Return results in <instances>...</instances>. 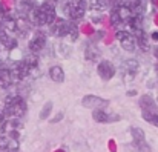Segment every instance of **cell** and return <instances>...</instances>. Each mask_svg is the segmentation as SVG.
Returning a JSON list of instances; mask_svg holds the SVG:
<instances>
[{"label": "cell", "instance_id": "7a4b0ae2", "mask_svg": "<svg viewBox=\"0 0 158 152\" xmlns=\"http://www.w3.org/2000/svg\"><path fill=\"white\" fill-rule=\"evenodd\" d=\"M26 112V103L20 95H9L5 100V114L12 117V118H19Z\"/></svg>", "mask_w": 158, "mask_h": 152}, {"label": "cell", "instance_id": "ac0fdd59", "mask_svg": "<svg viewBox=\"0 0 158 152\" xmlns=\"http://www.w3.org/2000/svg\"><path fill=\"white\" fill-rule=\"evenodd\" d=\"M134 32H135V39L138 40V46H141L143 49H148V37H146L143 28L141 29H135Z\"/></svg>", "mask_w": 158, "mask_h": 152}, {"label": "cell", "instance_id": "30bf717a", "mask_svg": "<svg viewBox=\"0 0 158 152\" xmlns=\"http://www.w3.org/2000/svg\"><path fill=\"white\" fill-rule=\"evenodd\" d=\"M140 108L143 109V112H152V114H158V108L155 101L152 100L149 95H143L140 99Z\"/></svg>", "mask_w": 158, "mask_h": 152}, {"label": "cell", "instance_id": "3957f363", "mask_svg": "<svg viewBox=\"0 0 158 152\" xmlns=\"http://www.w3.org/2000/svg\"><path fill=\"white\" fill-rule=\"evenodd\" d=\"M88 8V2L86 0H69L66 3V12L72 20H80Z\"/></svg>", "mask_w": 158, "mask_h": 152}, {"label": "cell", "instance_id": "6da1fadb", "mask_svg": "<svg viewBox=\"0 0 158 152\" xmlns=\"http://www.w3.org/2000/svg\"><path fill=\"white\" fill-rule=\"evenodd\" d=\"M31 20L39 25V26H43V25H52L54 20L57 19L55 17V9L51 3H42L39 8L32 9L31 12Z\"/></svg>", "mask_w": 158, "mask_h": 152}, {"label": "cell", "instance_id": "52a82bcc", "mask_svg": "<svg viewBox=\"0 0 158 152\" xmlns=\"http://www.w3.org/2000/svg\"><path fill=\"white\" fill-rule=\"evenodd\" d=\"M97 72H98V75L103 78V80H110L112 77H114V74H115V68H114V65L110 63V61H107V60H102L100 63H98V66H97Z\"/></svg>", "mask_w": 158, "mask_h": 152}, {"label": "cell", "instance_id": "ffe728a7", "mask_svg": "<svg viewBox=\"0 0 158 152\" xmlns=\"http://www.w3.org/2000/svg\"><path fill=\"white\" fill-rule=\"evenodd\" d=\"M143 118L149 123H152L154 126L158 128V114H152V112H143Z\"/></svg>", "mask_w": 158, "mask_h": 152}, {"label": "cell", "instance_id": "277c9868", "mask_svg": "<svg viewBox=\"0 0 158 152\" xmlns=\"http://www.w3.org/2000/svg\"><path fill=\"white\" fill-rule=\"evenodd\" d=\"M134 17V14H132V11H131V8H129V5L126 6V5H118L114 11H112V23H124V22H127L129 23V20Z\"/></svg>", "mask_w": 158, "mask_h": 152}, {"label": "cell", "instance_id": "ba28073f", "mask_svg": "<svg viewBox=\"0 0 158 152\" xmlns=\"http://www.w3.org/2000/svg\"><path fill=\"white\" fill-rule=\"evenodd\" d=\"M81 101H83V106L91 108V109H103L105 106H107V100L100 99L97 95H86V97H83Z\"/></svg>", "mask_w": 158, "mask_h": 152}, {"label": "cell", "instance_id": "44dd1931", "mask_svg": "<svg viewBox=\"0 0 158 152\" xmlns=\"http://www.w3.org/2000/svg\"><path fill=\"white\" fill-rule=\"evenodd\" d=\"M51 109H52V101H48V103L45 104V108H43V111L40 112V118H42V120H45V118H48V115H49V112H51Z\"/></svg>", "mask_w": 158, "mask_h": 152}, {"label": "cell", "instance_id": "603a6c76", "mask_svg": "<svg viewBox=\"0 0 158 152\" xmlns=\"http://www.w3.org/2000/svg\"><path fill=\"white\" fill-rule=\"evenodd\" d=\"M69 36H71V39L72 40H75L77 39V36H78V31H77V26L71 22V31H69Z\"/></svg>", "mask_w": 158, "mask_h": 152}, {"label": "cell", "instance_id": "2e32d148", "mask_svg": "<svg viewBox=\"0 0 158 152\" xmlns=\"http://www.w3.org/2000/svg\"><path fill=\"white\" fill-rule=\"evenodd\" d=\"M14 80V75L9 69H0V88H8Z\"/></svg>", "mask_w": 158, "mask_h": 152}, {"label": "cell", "instance_id": "5b68a950", "mask_svg": "<svg viewBox=\"0 0 158 152\" xmlns=\"http://www.w3.org/2000/svg\"><path fill=\"white\" fill-rule=\"evenodd\" d=\"M115 36H117V40L120 42V45L123 46V49H126L127 52L135 51V48H137V39L131 32H127V31H118Z\"/></svg>", "mask_w": 158, "mask_h": 152}, {"label": "cell", "instance_id": "8992f818", "mask_svg": "<svg viewBox=\"0 0 158 152\" xmlns=\"http://www.w3.org/2000/svg\"><path fill=\"white\" fill-rule=\"evenodd\" d=\"M51 26V34H54L55 37H66L69 36L71 31V22H66L64 19H55Z\"/></svg>", "mask_w": 158, "mask_h": 152}, {"label": "cell", "instance_id": "9c48e42d", "mask_svg": "<svg viewBox=\"0 0 158 152\" xmlns=\"http://www.w3.org/2000/svg\"><path fill=\"white\" fill-rule=\"evenodd\" d=\"M45 45H46V36L43 32H37L32 37V40L29 42V49H31V52L37 54L45 48Z\"/></svg>", "mask_w": 158, "mask_h": 152}, {"label": "cell", "instance_id": "7402d4cb", "mask_svg": "<svg viewBox=\"0 0 158 152\" xmlns=\"http://www.w3.org/2000/svg\"><path fill=\"white\" fill-rule=\"evenodd\" d=\"M5 152H19V145L15 140H9L6 148H5Z\"/></svg>", "mask_w": 158, "mask_h": 152}, {"label": "cell", "instance_id": "8fae6325", "mask_svg": "<svg viewBox=\"0 0 158 152\" xmlns=\"http://www.w3.org/2000/svg\"><path fill=\"white\" fill-rule=\"evenodd\" d=\"M129 8H131L134 15H140L141 17L146 12L148 3H146V0H131L129 2Z\"/></svg>", "mask_w": 158, "mask_h": 152}, {"label": "cell", "instance_id": "d6986e66", "mask_svg": "<svg viewBox=\"0 0 158 152\" xmlns=\"http://www.w3.org/2000/svg\"><path fill=\"white\" fill-rule=\"evenodd\" d=\"M86 2H88V6L91 9H95V11H103L106 8L105 0H86Z\"/></svg>", "mask_w": 158, "mask_h": 152}, {"label": "cell", "instance_id": "d4e9b609", "mask_svg": "<svg viewBox=\"0 0 158 152\" xmlns=\"http://www.w3.org/2000/svg\"><path fill=\"white\" fill-rule=\"evenodd\" d=\"M61 118H63V114H58V115H57V117H55V118H54L52 121H54V123H57V121H60V120H61Z\"/></svg>", "mask_w": 158, "mask_h": 152}, {"label": "cell", "instance_id": "484cf974", "mask_svg": "<svg viewBox=\"0 0 158 152\" xmlns=\"http://www.w3.org/2000/svg\"><path fill=\"white\" fill-rule=\"evenodd\" d=\"M152 39H154L155 42H158V32H154V34H152Z\"/></svg>", "mask_w": 158, "mask_h": 152}, {"label": "cell", "instance_id": "4fadbf2b", "mask_svg": "<svg viewBox=\"0 0 158 152\" xmlns=\"http://www.w3.org/2000/svg\"><path fill=\"white\" fill-rule=\"evenodd\" d=\"M131 134H132V138H134V141L138 145V146H143V149L144 151H149V148L144 145V132H143V129H140V128H132L131 129Z\"/></svg>", "mask_w": 158, "mask_h": 152}, {"label": "cell", "instance_id": "5bb4252c", "mask_svg": "<svg viewBox=\"0 0 158 152\" xmlns=\"http://www.w3.org/2000/svg\"><path fill=\"white\" fill-rule=\"evenodd\" d=\"M138 61L137 60H126L124 63H123V71H124V74L126 75H129V77H134L137 72H138Z\"/></svg>", "mask_w": 158, "mask_h": 152}, {"label": "cell", "instance_id": "cb8c5ba5", "mask_svg": "<svg viewBox=\"0 0 158 152\" xmlns=\"http://www.w3.org/2000/svg\"><path fill=\"white\" fill-rule=\"evenodd\" d=\"M6 145H8V141H6V140H5L3 137H0V149H3V151H5Z\"/></svg>", "mask_w": 158, "mask_h": 152}, {"label": "cell", "instance_id": "e0dca14e", "mask_svg": "<svg viewBox=\"0 0 158 152\" xmlns=\"http://www.w3.org/2000/svg\"><path fill=\"white\" fill-rule=\"evenodd\" d=\"M49 75H51V78L54 82H57V83H61L64 80V72H63V69L60 66H52L49 69Z\"/></svg>", "mask_w": 158, "mask_h": 152}, {"label": "cell", "instance_id": "7c38bea8", "mask_svg": "<svg viewBox=\"0 0 158 152\" xmlns=\"http://www.w3.org/2000/svg\"><path fill=\"white\" fill-rule=\"evenodd\" d=\"M94 120L98 121V123H109V121H114V120H118V117L115 115H109L106 111L103 109H94V114H92Z\"/></svg>", "mask_w": 158, "mask_h": 152}, {"label": "cell", "instance_id": "9a60e30c", "mask_svg": "<svg viewBox=\"0 0 158 152\" xmlns=\"http://www.w3.org/2000/svg\"><path fill=\"white\" fill-rule=\"evenodd\" d=\"M0 45L5 49H14L17 46V40H14L12 37H9L5 31H0Z\"/></svg>", "mask_w": 158, "mask_h": 152}]
</instances>
